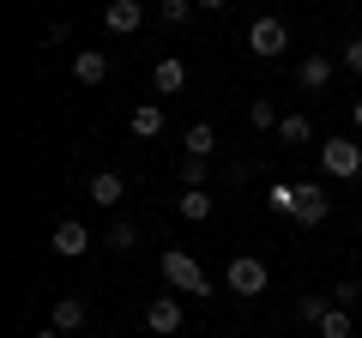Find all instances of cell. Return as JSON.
I'll return each mask as SVG.
<instances>
[{
  "instance_id": "cell-1",
  "label": "cell",
  "mask_w": 362,
  "mask_h": 338,
  "mask_svg": "<svg viewBox=\"0 0 362 338\" xmlns=\"http://www.w3.org/2000/svg\"><path fill=\"white\" fill-rule=\"evenodd\" d=\"M163 278H169V290H181V296H218L211 278H206V266H199L194 254H181V247L163 254Z\"/></svg>"
},
{
  "instance_id": "cell-2",
  "label": "cell",
  "mask_w": 362,
  "mask_h": 338,
  "mask_svg": "<svg viewBox=\"0 0 362 338\" xmlns=\"http://www.w3.org/2000/svg\"><path fill=\"white\" fill-rule=\"evenodd\" d=\"M320 169L332 175V182H350V175H362V145L344 139V133H332V139L320 145Z\"/></svg>"
},
{
  "instance_id": "cell-3",
  "label": "cell",
  "mask_w": 362,
  "mask_h": 338,
  "mask_svg": "<svg viewBox=\"0 0 362 338\" xmlns=\"http://www.w3.org/2000/svg\"><path fill=\"white\" fill-rule=\"evenodd\" d=\"M223 284H230V296L254 302L259 290L272 284V272H266V260H259V254H235V260H230V278H223Z\"/></svg>"
},
{
  "instance_id": "cell-4",
  "label": "cell",
  "mask_w": 362,
  "mask_h": 338,
  "mask_svg": "<svg viewBox=\"0 0 362 338\" xmlns=\"http://www.w3.org/2000/svg\"><path fill=\"white\" fill-rule=\"evenodd\" d=\"M247 49H254L259 61H278V54L290 49V25L284 18H254V25H247Z\"/></svg>"
},
{
  "instance_id": "cell-5",
  "label": "cell",
  "mask_w": 362,
  "mask_h": 338,
  "mask_svg": "<svg viewBox=\"0 0 362 338\" xmlns=\"http://www.w3.org/2000/svg\"><path fill=\"white\" fill-rule=\"evenodd\" d=\"M326 218H332V199H326V187H320V182H296V218H290V223L314 230V223H326Z\"/></svg>"
},
{
  "instance_id": "cell-6",
  "label": "cell",
  "mask_w": 362,
  "mask_h": 338,
  "mask_svg": "<svg viewBox=\"0 0 362 338\" xmlns=\"http://www.w3.org/2000/svg\"><path fill=\"white\" fill-rule=\"evenodd\" d=\"M49 247L61 254V260H85V254H90V230L78 218H61V223H54V235H49Z\"/></svg>"
},
{
  "instance_id": "cell-7",
  "label": "cell",
  "mask_w": 362,
  "mask_h": 338,
  "mask_svg": "<svg viewBox=\"0 0 362 338\" xmlns=\"http://www.w3.org/2000/svg\"><path fill=\"white\" fill-rule=\"evenodd\" d=\"M85 199H90V206H103V211H115L121 199H127V182H121V169H97V175L85 182Z\"/></svg>"
},
{
  "instance_id": "cell-8",
  "label": "cell",
  "mask_w": 362,
  "mask_h": 338,
  "mask_svg": "<svg viewBox=\"0 0 362 338\" xmlns=\"http://www.w3.org/2000/svg\"><path fill=\"white\" fill-rule=\"evenodd\" d=\"M103 25L115 30V37H139V30H145V0H109Z\"/></svg>"
},
{
  "instance_id": "cell-9",
  "label": "cell",
  "mask_w": 362,
  "mask_h": 338,
  "mask_svg": "<svg viewBox=\"0 0 362 338\" xmlns=\"http://www.w3.org/2000/svg\"><path fill=\"white\" fill-rule=\"evenodd\" d=\"M90 320V302L85 296H54V308H49V326H54V332H78V326H85Z\"/></svg>"
},
{
  "instance_id": "cell-10",
  "label": "cell",
  "mask_w": 362,
  "mask_h": 338,
  "mask_svg": "<svg viewBox=\"0 0 362 338\" xmlns=\"http://www.w3.org/2000/svg\"><path fill=\"white\" fill-rule=\"evenodd\" d=\"M332 73H338L332 54H302V61H296V85H302V91H326Z\"/></svg>"
},
{
  "instance_id": "cell-11",
  "label": "cell",
  "mask_w": 362,
  "mask_h": 338,
  "mask_svg": "<svg viewBox=\"0 0 362 338\" xmlns=\"http://www.w3.org/2000/svg\"><path fill=\"white\" fill-rule=\"evenodd\" d=\"M145 326H151L157 338H175L181 332V296H157L151 308H145Z\"/></svg>"
},
{
  "instance_id": "cell-12",
  "label": "cell",
  "mask_w": 362,
  "mask_h": 338,
  "mask_svg": "<svg viewBox=\"0 0 362 338\" xmlns=\"http://www.w3.org/2000/svg\"><path fill=\"white\" fill-rule=\"evenodd\" d=\"M181 85H187V61H181V54H163V61L151 66V91L157 97H175Z\"/></svg>"
},
{
  "instance_id": "cell-13",
  "label": "cell",
  "mask_w": 362,
  "mask_h": 338,
  "mask_svg": "<svg viewBox=\"0 0 362 338\" xmlns=\"http://www.w3.org/2000/svg\"><path fill=\"white\" fill-rule=\"evenodd\" d=\"M211 151H218V127L211 121H194V127L181 133V157H206L211 163Z\"/></svg>"
},
{
  "instance_id": "cell-14",
  "label": "cell",
  "mask_w": 362,
  "mask_h": 338,
  "mask_svg": "<svg viewBox=\"0 0 362 338\" xmlns=\"http://www.w3.org/2000/svg\"><path fill=\"white\" fill-rule=\"evenodd\" d=\"M73 78H78V85H103V78H109V54L103 49H78L73 54Z\"/></svg>"
},
{
  "instance_id": "cell-15",
  "label": "cell",
  "mask_w": 362,
  "mask_h": 338,
  "mask_svg": "<svg viewBox=\"0 0 362 338\" xmlns=\"http://www.w3.org/2000/svg\"><path fill=\"white\" fill-rule=\"evenodd\" d=\"M133 139H157L163 133V103H133Z\"/></svg>"
},
{
  "instance_id": "cell-16",
  "label": "cell",
  "mask_w": 362,
  "mask_h": 338,
  "mask_svg": "<svg viewBox=\"0 0 362 338\" xmlns=\"http://www.w3.org/2000/svg\"><path fill=\"white\" fill-rule=\"evenodd\" d=\"M266 211L272 218H296V182H272L266 187Z\"/></svg>"
},
{
  "instance_id": "cell-17",
  "label": "cell",
  "mask_w": 362,
  "mask_h": 338,
  "mask_svg": "<svg viewBox=\"0 0 362 338\" xmlns=\"http://www.w3.org/2000/svg\"><path fill=\"white\" fill-rule=\"evenodd\" d=\"M278 121H284V115H278L272 97H254V103H247V127H254V133H278Z\"/></svg>"
},
{
  "instance_id": "cell-18",
  "label": "cell",
  "mask_w": 362,
  "mask_h": 338,
  "mask_svg": "<svg viewBox=\"0 0 362 338\" xmlns=\"http://www.w3.org/2000/svg\"><path fill=\"white\" fill-rule=\"evenodd\" d=\"M175 206H181V218H187V223H206V218H211V194H206V187H194V194L181 187Z\"/></svg>"
},
{
  "instance_id": "cell-19",
  "label": "cell",
  "mask_w": 362,
  "mask_h": 338,
  "mask_svg": "<svg viewBox=\"0 0 362 338\" xmlns=\"http://www.w3.org/2000/svg\"><path fill=\"white\" fill-rule=\"evenodd\" d=\"M326 308H332V290H302V296H296V314H302V320H314V326L326 320Z\"/></svg>"
},
{
  "instance_id": "cell-20",
  "label": "cell",
  "mask_w": 362,
  "mask_h": 338,
  "mask_svg": "<svg viewBox=\"0 0 362 338\" xmlns=\"http://www.w3.org/2000/svg\"><path fill=\"white\" fill-rule=\"evenodd\" d=\"M278 139H284V145H308L314 139V121L308 115H284V121H278Z\"/></svg>"
},
{
  "instance_id": "cell-21",
  "label": "cell",
  "mask_w": 362,
  "mask_h": 338,
  "mask_svg": "<svg viewBox=\"0 0 362 338\" xmlns=\"http://www.w3.org/2000/svg\"><path fill=\"white\" fill-rule=\"evenodd\" d=\"M194 13H199V0H163V6H157V18H163V25H194Z\"/></svg>"
},
{
  "instance_id": "cell-22",
  "label": "cell",
  "mask_w": 362,
  "mask_h": 338,
  "mask_svg": "<svg viewBox=\"0 0 362 338\" xmlns=\"http://www.w3.org/2000/svg\"><path fill=\"white\" fill-rule=\"evenodd\" d=\"M175 175H181V187L194 194V187H206V182H211V163H206V157H181Z\"/></svg>"
},
{
  "instance_id": "cell-23",
  "label": "cell",
  "mask_w": 362,
  "mask_h": 338,
  "mask_svg": "<svg viewBox=\"0 0 362 338\" xmlns=\"http://www.w3.org/2000/svg\"><path fill=\"white\" fill-rule=\"evenodd\" d=\"M103 242L115 247V254H133V247H139V230H133L127 218H115V223H109V235H103Z\"/></svg>"
},
{
  "instance_id": "cell-24",
  "label": "cell",
  "mask_w": 362,
  "mask_h": 338,
  "mask_svg": "<svg viewBox=\"0 0 362 338\" xmlns=\"http://www.w3.org/2000/svg\"><path fill=\"white\" fill-rule=\"evenodd\" d=\"M350 332H356V326H350V308H338V302H332L326 320H320V338H350Z\"/></svg>"
},
{
  "instance_id": "cell-25",
  "label": "cell",
  "mask_w": 362,
  "mask_h": 338,
  "mask_svg": "<svg viewBox=\"0 0 362 338\" xmlns=\"http://www.w3.org/2000/svg\"><path fill=\"white\" fill-rule=\"evenodd\" d=\"M332 302H338V308H356V302H362V278H338V284H332Z\"/></svg>"
},
{
  "instance_id": "cell-26",
  "label": "cell",
  "mask_w": 362,
  "mask_h": 338,
  "mask_svg": "<svg viewBox=\"0 0 362 338\" xmlns=\"http://www.w3.org/2000/svg\"><path fill=\"white\" fill-rule=\"evenodd\" d=\"M338 66H344V73H362V37H350L344 49H338Z\"/></svg>"
},
{
  "instance_id": "cell-27",
  "label": "cell",
  "mask_w": 362,
  "mask_h": 338,
  "mask_svg": "<svg viewBox=\"0 0 362 338\" xmlns=\"http://www.w3.org/2000/svg\"><path fill=\"white\" fill-rule=\"evenodd\" d=\"M350 121H356V133H362V97H356V103H350Z\"/></svg>"
},
{
  "instance_id": "cell-28",
  "label": "cell",
  "mask_w": 362,
  "mask_h": 338,
  "mask_svg": "<svg viewBox=\"0 0 362 338\" xmlns=\"http://www.w3.org/2000/svg\"><path fill=\"white\" fill-rule=\"evenodd\" d=\"M37 338H61V332H54V326H42V332H37Z\"/></svg>"
}]
</instances>
